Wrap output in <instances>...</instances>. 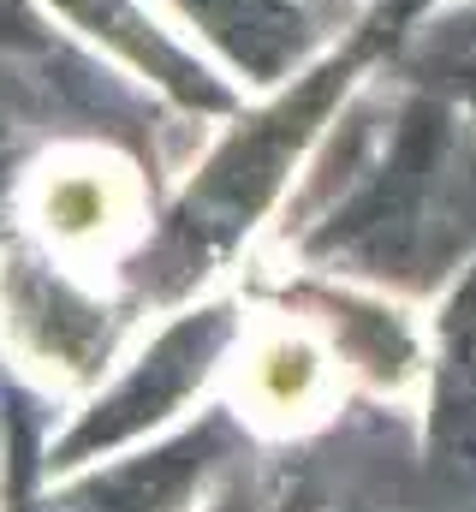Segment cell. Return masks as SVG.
Masks as SVG:
<instances>
[{
	"label": "cell",
	"mask_w": 476,
	"mask_h": 512,
	"mask_svg": "<svg viewBox=\"0 0 476 512\" xmlns=\"http://www.w3.org/2000/svg\"><path fill=\"white\" fill-rule=\"evenodd\" d=\"M244 316H250V304L233 298V292L227 298H191V304H179L149 334V346L72 417V429L54 435L48 471H72V465L125 453L137 441H155V435L179 429L203 405H215L209 393L227 382V364H233V352H238Z\"/></svg>",
	"instance_id": "6da1fadb"
},
{
	"label": "cell",
	"mask_w": 476,
	"mask_h": 512,
	"mask_svg": "<svg viewBox=\"0 0 476 512\" xmlns=\"http://www.w3.org/2000/svg\"><path fill=\"white\" fill-rule=\"evenodd\" d=\"M244 453V423L215 399L155 441H137L72 471H48V483L12 512H197L244 465Z\"/></svg>",
	"instance_id": "7a4b0ae2"
},
{
	"label": "cell",
	"mask_w": 476,
	"mask_h": 512,
	"mask_svg": "<svg viewBox=\"0 0 476 512\" xmlns=\"http://www.w3.org/2000/svg\"><path fill=\"white\" fill-rule=\"evenodd\" d=\"M411 435L423 477L441 495L476 507V256L429 292Z\"/></svg>",
	"instance_id": "3957f363"
},
{
	"label": "cell",
	"mask_w": 476,
	"mask_h": 512,
	"mask_svg": "<svg viewBox=\"0 0 476 512\" xmlns=\"http://www.w3.org/2000/svg\"><path fill=\"white\" fill-rule=\"evenodd\" d=\"M72 30L96 36L114 60H125L137 78H149L161 96H173L191 114H233V90L227 78L209 72V60H197L173 30H161L149 18L143 0H48Z\"/></svg>",
	"instance_id": "277c9868"
},
{
	"label": "cell",
	"mask_w": 476,
	"mask_h": 512,
	"mask_svg": "<svg viewBox=\"0 0 476 512\" xmlns=\"http://www.w3.org/2000/svg\"><path fill=\"white\" fill-rule=\"evenodd\" d=\"M244 84L274 90L316 60V24L298 0H173Z\"/></svg>",
	"instance_id": "5b68a950"
},
{
	"label": "cell",
	"mask_w": 476,
	"mask_h": 512,
	"mask_svg": "<svg viewBox=\"0 0 476 512\" xmlns=\"http://www.w3.org/2000/svg\"><path fill=\"white\" fill-rule=\"evenodd\" d=\"M328 512H476V507L471 501L441 495V489L423 477V465H417V441H411L393 465H381V471H369V477L346 483Z\"/></svg>",
	"instance_id": "8992f818"
},
{
	"label": "cell",
	"mask_w": 476,
	"mask_h": 512,
	"mask_svg": "<svg viewBox=\"0 0 476 512\" xmlns=\"http://www.w3.org/2000/svg\"><path fill=\"white\" fill-rule=\"evenodd\" d=\"M54 36L36 12V0H0V60H18V54H48Z\"/></svg>",
	"instance_id": "52a82bcc"
},
{
	"label": "cell",
	"mask_w": 476,
	"mask_h": 512,
	"mask_svg": "<svg viewBox=\"0 0 476 512\" xmlns=\"http://www.w3.org/2000/svg\"><path fill=\"white\" fill-rule=\"evenodd\" d=\"M197 512H286V501H280L262 477H250V471L238 465L233 477H227V483H221V489H215Z\"/></svg>",
	"instance_id": "ba28073f"
},
{
	"label": "cell",
	"mask_w": 476,
	"mask_h": 512,
	"mask_svg": "<svg viewBox=\"0 0 476 512\" xmlns=\"http://www.w3.org/2000/svg\"><path fill=\"white\" fill-rule=\"evenodd\" d=\"M18 131H24V108H18V96L0 84V203H6V173H12V161H18Z\"/></svg>",
	"instance_id": "9c48e42d"
}]
</instances>
